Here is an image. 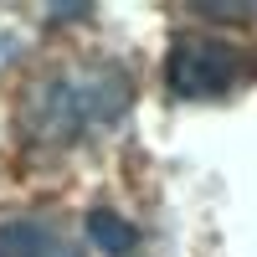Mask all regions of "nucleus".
Returning <instances> with one entry per match:
<instances>
[{
    "label": "nucleus",
    "mask_w": 257,
    "mask_h": 257,
    "mask_svg": "<svg viewBox=\"0 0 257 257\" xmlns=\"http://www.w3.org/2000/svg\"><path fill=\"white\" fill-rule=\"evenodd\" d=\"M128 103H134V82L123 67L103 62V67H62L52 77H41L26 93V134L36 144H82L113 128Z\"/></svg>",
    "instance_id": "nucleus-1"
},
{
    "label": "nucleus",
    "mask_w": 257,
    "mask_h": 257,
    "mask_svg": "<svg viewBox=\"0 0 257 257\" xmlns=\"http://www.w3.org/2000/svg\"><path fill=\"white\" fill-rule=\"evenodd\" d=\"M242 67H247V52L237 41H221V36H180L165 57L170 93L190 98V103L226 98L242 82Z\"/></svg>",
    "instance_id": "nucleus-2"
},
{
    "label": "nucleus",
    "mask_w": 257,
    "mask_h": 257,
    "mask_svg": "<svg viewBox=\"0 0 257 257\" xmlns=\"http://www.w3.org/2000/svg\"><path fill=\"white\" fill-rule=\"evenodd\" d=\"M88 231H93V242L108 252V257H139V252H144V237H139L123 216H113V211H103V206L88 216Z\"/></svg>",
    "instance_id": "nucleus-4"
},
{
    "label": "nucleus",
    "mask_w": 257,
    "mask_h": 257,
    "mask_svg": "<svg viewBox=\"0 0 257 257\" xmlns=\"http://www.w3.org/2000/svg\"><path fill=\"white\" fill-rule=\"evenodd\" d=\"M16 52H21V41H16V36H6V31H0V67H6V62H11Z\"/></svg>",
    "instance_id": "nucleus-5"
},
{
    "label": "nucleus",
    "mask_w": 257,
    "mask_h": 257,
    "mask_svg": "<svg viewBox=\"0 0 257 257\" xmlns=\"http://www.w3.org/2000/svg\"><path fill=\"white\" fill-rule=\"evenodd\" d=\"M0 257H82L77 237L52 216L6 211L0 216Z\"/></svg>",
    "instance_id": "nucleus-3"
}]
</instances>
